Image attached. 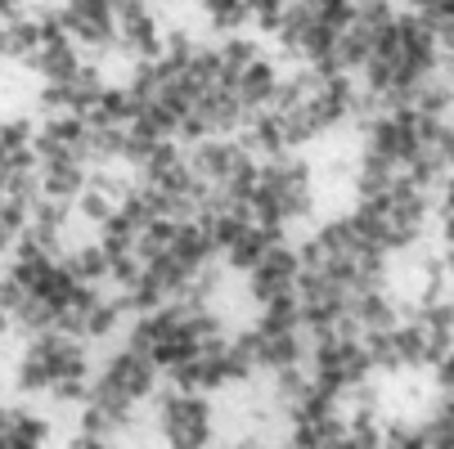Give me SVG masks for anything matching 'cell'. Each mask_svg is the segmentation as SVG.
Returning a JSON list of instances; mask_svg holds the SVG:
<instances>
[{
  "instance_id": "8992f818",
  "label": "cell",
  "mask_w": 454,
  "mask_h": 449,
  "mask_svg": "<svg viewBox=\"0 0 454 449\" xmlns=\"http://www.w3.org/2000/svg\"><path fill=\"white\" fill-rule=\"evenodd\" d=\"M171 256H176V261H184L189 270H199V266L216 261V247H212V238L203 234V225H199V221H176Z\"/></svg>"
},
{
  "instance_id": "6da1fadb",
  "label": "cell",
  "mask_w": 454,
  "mask_h": 449,
  "mask_svg": "<svg viewBox=\"0 0 454 449\" xmlns=\"http://www.w3.org/2000/svg\"><path fill=\"white\" fill-rule=\"evenodd\" d=\"M145 405H149V422H153L162 449H212V440H216L212 396L158 387Z\"/></svg>"
},
{
  "instance_id": "3957f363",
  "label": "cell",
  "mask_w": 454,
  "mask_h": 449,
  "mask_svg": "<svg viewBox=\"0 0 454 449\" xmlns=\"http://www.w3.org/2000/svg\"><path fill=\"white\" fill-rule=\"evenodd\" d=\"M36 184H41V198L73 203L82 189H86V162H77V158H50V162H36Z\"/></svg>"
},
{
  "instance_id": "7a4b0ae2",
  "label": "cell",
  "mask_w": 454,
  "mask_h": 449,
  "mask_svg": "<svg viewBox=\"0 0 454 449\" xmlns=\"http://www.w3.org/2000/svg\"><path fill=\"white\" fill-rule=\"evenodd\" d=\"M247 158H252V153H243V144H239L234 135H207V140H199V144L184 149L189 171L199 175L203 184H225V175H230L239 162H247Z\"/></svg>"
},
{
  "instance_id": "8fae6325",
  "label": "cell",
  "mask_w": 454,
  "mask_h": 449,
  "mask_svg": "<svg viewBox=\"0 0 454 449\" xmlns=\"http://www.w3.org/2000/svg\"><path fill=\"white\" fill-rule=\"evenodd\" d=\"M32 126L36 121H27V117H0V158L32 149Z\"/></svg>"
},
{
  "instance_id": "4fadbf2b",
  "label": "cell",
  "mask_w": 454,
  "mask_h": 449,
  "mask_svg": "<svg viewBox=\"0 0 454 449\" xmlns=\"http://www.w3.org/2000/svg\"><path fill=\"white\" fill-rule=\"evenodd\" d=\"M212 449H270V440L262 431H247L239 440H212Z\"/></svg>"
},
{
  "instance_id": "ba28073f",
  "label": "cell",
  "mask_w": 454,
  "mask_h": 449,
  "mask_svg": "<svg viewBox=\"0 0 454 449\" xmlns=\"http://www.w3.org/2000/svg\"><path fill=\"white\" fill-rule=\"evenodd\" d=\"M63 266H68V275L77 283H90V288H104V275H108V256L99 252V243H82V247H68L59 256Z\"/></svg>"
},
{
  "instance_id": "277c9868",
  "label": "cell",
  "mask_w": 454,
  "mask_h": 449,
  "mask_svg": "<svg viewBox=\"0 0 454 449\" xmlns=\"http://www.w3.org/2000/svg\"><path fill=\"white\" fill-rule=\"evenodd\" d=\"M82 50L73 45V36H54V41H41V50L27 58V68L41 73V81H68L77 68H82Z\"/></svg>"
},
{
  "instance_id": "5bb4252c",
  "label": "cell",
  "mask_w": 454,
  "mask_h": 449,
  "mask_svg": "<svg viewBox=\"0 0 454 449\" xmlns=\"http://www.w3.org/2000/svg\"><path fill=\"white\" fill-rule=\"evenodd\" d=\"M432 391H454V360H441V364H432Z\"/></svg>"
},
{
  "instance_id": "30bf717a",
  "label": "cell",
  "mask_w": 454,
  "mask_h": 449,
  "mask_svg": "<svg viewBox=\"0 0 454 449\" xmlns=\"http://www.w3.org/2000/svg\"><path fill=\"white\" fill-rule=\"evenodd\" d=\"M203 14H207V23H212L216 32H225V36H234V32L247 23V5H243V0H203Z\"/></svg>"
},
{
  "instance_id": "52a82bcc",
  "label": "cell",
  "mask_w": 454,
  "mask_h": 449,
  "mask_svg": "<svg viewBox=\"0 0 454 449\" xmlns=\"http://www.w3.org/2000/svg\"><path fill=\"white\" fill-rule=\"evenodd\" d=\"M256 310H262V314H256V324H252L256 333H297L301 329V301H297V292L262 301Z\"/></svg>"
},
{
  "instance_id": "2e32d148",
  "label": "cell",
  "mask_w": 454,
  "mask_h": 449,
  "mask_svg": "<svg viewBox=\"0 0 454 449\" xmlns=\"http://www.w3.org/2000/svg\"><path fill=\"white\" fill-rule=\"evenodd\" d=\"M108 449H126V445H121V440H113V445H108Z\"/></svg>"
},
{
  "instance_id": "5b68a950",
  "label": "cell",
  "mask_w": 454,
  "mask_h": 449,
  "mask_svg": "<svg viewBox=\"0 0 454 449\" xmlns=\"http://www.w3.org/2000/svg\"><path fill=\"white\" fill-rule=\"evenodd\" d=\"M396 180V162H387V158H373L360 149L356 166H351V189H356V198H382L387 189H392Z\"/></svg>"
},
{
  "instance_id": "9c48e42d",
  "label": "cell",
  "mask_w": 454,
  "mask_h": 449,
  "mask_svg": "<svg viewBox=\"0 0 454 449\" xmlns=\"http://www.w3.org/2000/svg\"><path fill=\"white\" fill-rule=\"evenodd\" d=\"M14 391L19 396H45L50 391V373H45V364L32 351H23L19 364H14Z\"/></svg>"
},
{
  "instance_id": "7c38bea8",
  "label": "cell",
  "mask_w": 454,
  "mask_h": 449,
  "mask_svg": "<svg viewBox=\"0 0 454 449\" xmlns=\"http://www.w3.org/2000/svg\"><path fill=\"white\" fill-rule=\"evenodd\" d=\"M113 212H117V203H113V198H104L99 189H90V184H86L82 194L73 198V216H82L86 225H104Z\"/></svg>"
},
{
  "instance_id": "9a60e30c",
  "label": "cell",
  "mask_w": 454,
  "mask_h": 449,
  "mask_svg": "<svg viewBox=\"0 0 454 449\" xmlns=\"http://www.w3.org/2000/svg\"><path fill=\"white\" fill-rule=\"evenodd\" d=\"M113 440H99V436H86V431H73V440L63 445V449H108Z\"/></svg>"
}]
</instances>
